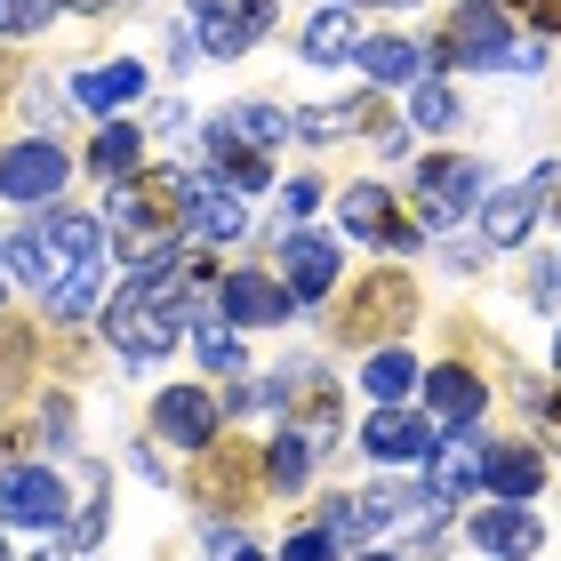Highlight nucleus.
<instances>
[{
  "label": "nucleus",
  "mask_w": 561,
  "mask_h": 561,
  "mask_svg": "<svg viewBox=\"0 0 561 561\" xmlns=\"http://www.w3.org/2000/svg\"><path fill=\"white\" fill-rule=\"evenodd\" d=\"M185 217H193V176L185 169H137V176L113 185V225H121L129 265L152 257V249H169Z\"/></svg>",
  "instance_id": "obj_1"
},
{
  "label": "nucleus",
  "mask_w": 561,
  "mask_h": 561,
  "mask_svg": "<svg viewBox=\"0 0 561 561\" xmlns=\"http://www.w3.org/2000/svg\"><path fill=\"white\" fill-rule=\"evenodd\" d=\"M33 233L48 241V265H57V280H48V313L81 321L89 305H96V265H105V233H96V217L48 209Z\"/></svg>",
  "instance_id": "obj_2"
},
{
  "label": "nucleus",
  "mask_w": 561,
  "mask_h": 561,
  "mask_svg": "<svg viewBox=\"0 0 561 561\" xmlns=\"http://www.w3.org/2000/svg\"><path fill=\"white\" fill-rule=\"evenodd\" d=\"M433 57H442V65H466V72H497V65L538 72L546 48H522L514 33H505V9H497V0H457V16H449V33L433 41Z\"/></svg>",
  "instance_id": "obj_3"
},
{
  "label": "nucleus",
  "mask_w": 561,
  "mask_h": 561,
  "mask_svg": "<svg viewBox=\"0 0 561 561\" xmlns=\"http://www.w3.org/2000/svg\"><path fill=\"white\" fill-rule=\"evenodd\" d=\"M417 313V289L401 273H369V280H353V297L337 305V337L345 345H386L393 329H410Z\"/></svg>",
  "instance_id": "obj_4"
},
{
  "label": "nucleus",
  "mask_w": 561,
  "mask_h": 561,
  "mask_svg": "<svg viewBox=\"0 0 561 561\" xmlns=\"http://www.w3.org/2000/svg\"><path fill=\"white\" fill-rule=\"evenodd\" d=\"M481 201V161H449V152H433V161L417 169V209L425 225H457Z\"/></svg>",
  "instance_id": "obj_5"
},
{
  "label": "nucleus",
  "mask_w": 561,
  "mask_h": 561,
  "mask_svg": "<svg viewBox=\"0 0 561 561\" xmlns=\"http://www.w3.org/2000/svg\"><path fill=\"white\" fill-rule=\"evenodd\" d=\"M280 280H289L297 305H321V297L345 280L337 241H329V233H289V249H280Z\"/></svg>",
  "instance_id": "obj_6"
},
{
  "label": "nucleus",
  "mask_w": 561,
  "mask_h": 561,
  "mask_svg": "<svg viewBox=\"0 0 561 561\" xmlns=\"http://www.w3.org/2000/svg\"><path fill=\"white\" fill-rule=\"evenodd\" d=\"M0 514H9L16 529L65 522V481L48 473V466H9V473H0Z\"/></svg>",
  "instance_id": "obj_7"
},
{
  "label": "nucleus",
  "mask_w": 561,
  "mask_h": 561,
  "mask_svg": "<svg viewBox=\"0 0 561 561\" xmlns=\"http://www.w3.org/2000/svg\"><path fill=\"white\" fill-rule=\"evenodd\" d=\"M193 16H201V48L209 57H241L273 24V0H193Z\"/></svg>",
  "instance_id": "obj_8"
},
{
  "label": "nucleus",
  "mask_w": 561,
  "mask_h": 561,
  "mask_svg": "<svg viewBox=\"0 0 561 561\" xmlns=\"http://www.w3.org/2000/svg\"><path fill=\"white\" fill-rule=\"evenodd\" d=\"M65 185V152L57 145H9V152H0V193H9V201H48V193H57Z\"/></svg>",
  "instance_id": "obj_9"
},
{
  "label": "nucleus",
  "mask_w": 561,
  "mask_h": 561,
  "mask_svg": "<svg viewBox=\"0 0 561 561\" xmlns=\"http://www.w3.org/2000/svg\"><path fill=\"white\" fill-rule=\"evenodd\" d=\"M289 280L280 273H225V313H233L241 329H273V321H289Z\"/></svg>",
  "instance_id": "obj_10"
},
{
  "label": "nucleus",
  "mask_w": 561,
  "mask_h": 561,
  "mask_svg": "<svg viewBox=\"0 0 561 561\" xmlns=\"http://www.w3.org/2000/svg\"><path fill=\"white\" fill-rule=\"evenodd\" d=\"M425 410L442 417V425H481V410H490V393H481V377L473 369H457V362H442V369H425Z\"/></svg>",
  "instance_id": "obj_11"
},
{
  "label": "nucleus",
  "mask_w": 561,
  "mask_h": 561,
  "mask_svg": "<svg viewBox=\"0 0 561 561\" xmlns=\"http://www.w3.org/2000/svg\"><path fill=\"white\" fill-rule=\"evenodd\" d=\"M152 425H161L169 442H185V449H209L217 442V401L201 386H169L161 401H152Z\"/></svg>",
  "instance_id": "obj_12"
},
{
  "label": "nucleus",
  "mask_w": 561,
  "mask_h": 561,
  "mask_svg": "<svg viewBox=\"0 0 561 561\" xmlns=\"http://www.w3.org/2000/svg\"><path fill=\"white\" fill-rule=\"evenodd\" d=\"M473 546L481 553H497V561H529L546 546V529L529 505H490V514H473Z\"/></svg>",
  "instance_id": "obj_13"
},
{
  "label": "nucleus",
  "mask_w": 561,
  "mask_h": 561,
  "mask_svg": "<svg viewBox=\"0 0 561 561\" xmlns=\"http://www.w3.org/2000/svg\"><path fill=\"white\" fill-rule=\"evenodd\" d=\"M362 442H369V457H386V466H410V457H433V425L417 410H401V401H386Z\"/></svg>",
  "instance_id": "obj_14"
},
{
  "label": "nucleus",
  "mask_w": 561,
  "mask_h": 561,
  "mask_svg": "<svg viewBox=\"0 0 561 561\" xmlns=\"http://www.w3.org/2000/svg\"><path fill=\"white\" fill-rule=\"evenodd\" d=\"M201 161H209V176H217V185H233V193H257V185H265V152L241 145L225 121H209V129H201Z\"/></svg>",
  "instance_id": "obj_15"
},
{
  "label": "nucleus",
  "mask_w": 561,
  "mask_h": 561,
  "mask_svg": "<svg viewBox=\"0 0 561 561\" xmlns=\"http://www.w3.org/2000/svg\"><path fill=\"white\" fill-rule=\"evenodd\" d=\"M345 225H353L362 241L417 249V225H401V209H393V193H386V185H353V193H345Z\"/></svg>",
  "instance_id": "obj_16"
},
{
  "label": "nucleus",
  "mask_w": 561,
  "mask_h": 561,
  "mask_svg": "<svg viewBox=\"0 0 561 561\" xmlns=\"http://www.w3.org/2000/svg\"><path fill=\"white\" fill-rule=\"evenodd\" d=\"M442 505H449L442 490H369L362 497V522L369 529H417V538H425V529L442 522Z\"/></svg>",
  "instance_id": "obj_17"
},
{
  "label": "nucleus",
  "mask_w": 561,
  "mask_h": 561,
  "mask_svg": "<svg viewBox=\"0 0 561 561\" xmlns=\"http://www.w3.org/2000/svg\"><path fill=\"white\" fill-rule=\"evenodd\" d=\"M481 481H490L505 505H522V497H538V490H546V457H538V449H522V442L481 449Z\"/></svg>",
  "instance_id": "obj_18"
},
{
  "label": "nucleus",
  "mask_w": 561,
  "mask_h": 561,
  "mask_svg": "<svg viewBox=\"0 0 561 561\" xmlns=\"http://www.w3.org/2000/svg\"><path fill=\"white\" fill-rule=\"evenodd\" d=\"M257 449H241V442H217V449H201V490H209L217 505H249L257 497Z\"/></svg>",
  "instance_id": "obj_19"
},
{
  "label": "nucleus",
  "mask_w": 561,
  "mask_h": 561,
  "mask_svg": "<svg viewBox=\"0 0 561 561\" xmlns=\"http://www.w3.org/2000/svg\"><path fill=\"white\" fill-rule=\"evenodd\" d=\"M193 225H201V241H241V233H249V209H241L233 185L201 176V185H193Z\"/></svg>",
  "instance_id": "obj_20"
},
{
  "label": "nucleus",
  "mask_w": 561,
  "mask_h": 561,
  "mask_svg": "<svg viewBox=\"0 0 561 561\" xmlns=\"http://www.w3.org/2000/svg\"><path fill=\"white\" fill-rule=\"evenodd\" d=\"M538 209H546V176H529V185H514V193H490L481 225H490V241H522L529 225H538Z\"/></svg>",
  "instance_id": "obj_21"
},
{
  "label": "nucleus",
  "mask_w": 561,
  "mask_h": 561,
  "mask_svg": "<svg viewBox=\"0 0 561 561\" xmlns=\"http://www.w3.org/2000/svg\"><path fill=\"white\" fill-rule=\"evenodd\" d=\"M297 48L313 65H345V57H362V33H353V9H321L313 24L297 33Z\"/></svg>",
  "instance_id": "obj_22"
},
{
  "label": "nucleus",
  "mask_w": 561,
  "mask_h": 561,
  "mask_svg": "<svg viewBox=\"0 0 561 561\" xmlns=\"http://www.w3.org/2000/svg\"><path fill=\"white\" fill-rule=\"evenodd\" d=\"M137 89H145V65H137V57H129V65H96V72H81V81H72V96H81L89 113H121Z\"/></svg>",
  "instance_id": "obj_23"
},
{
  "label": "nucleus",
  "mask_w": 561,
  "mask_h": 561,
  "mask_svg": "<svg viewBox=\"0 0 561 561\" xmlns=\"http://www.w3.org/2000/svg\"><path fill=\"white\" fill-rule=\"evenodd\" d=\"M362 72H369V81H386V89L417 81V41H401V33H377V41H362Z\"/></svg>",
  "instance_id": "obj_24"
},
{
  "label": "nucleus",
  "mask_w": 561,
  "mask_h": 561,
  "mask_svg": "<svg viewBox=\"0 0 561 561\" xmlns=\"http://www.w3.org/2000/svg\"><path fill=\"white\" fill-rule=\"evenodd\" d=\"M137 152H145V137L129 129V121H105V129H96V145H89V169H96V176H113V185H121V176L137 169Z\"/></svg>",
  "instance_id": "obj_25"
},
{
  "label": "nucleus",
  "mask_w": 561,
  "mask_h": 561,
  "mask_svg": "<svg viewBox=\"0 0 561 561\" xmlns=\"http://www.w3.org/2000/svg\"><path fill=\"white\" fill-rule=\"evenodd\" d=\"M313 433H280V442H273V457H265V473H273V490L280 497H297L305 490V473H313Z\"/></svg>",
  "instance_id": "obj_26"
},
{
  "label": "nucleus",
  "mask_w": 561,
  "mask_h": 561,
  "mask_svg": "<svg viewBox=\"0 0 561 561\" xmlns=\"http://www.w3.org/2000/svg\"><path fill=\"white\" fill-rule=\"evenodd\" d=\"M217 121H225V129H233L241 145H257V152H273L280 137L297 129V121H289V113H273V105H225Z\"/></svg>",
  "instance_id": "obj_27"
},
{
  "label": "nucleus",
  "mask_w": 561,
  "mask_h": 561,
  "mask_svg": "<svg viewBox=\"0 0 561 561\" xmlns=\"http://www.w3.org/2000/svg\"><path fill=\"white\" fill-rule=\"evenodd\" d=\"M362 377H369V393H377V401H401L410 386H425V369H417V362H410V353H401V345L369 353V369H362Z\"/></svg>",
  "instance_id": "obj_28"
},
{
  "label": "nucleus",
  "mask_w": 561,
  "mask_h": 561,
  "mask_svg": "<svg viewBox=\"0 0 561 561\" xmlns=\"http://www.w3.org/2000/svg\"><path fill=\"white\" fill-rule=\"evenodd\" d=\"M433 490H442V497H466V490H481V449H466V442L433 449Z\"/></svg>",
  "instance_id": "obj_29"
},
{
  "label": "nucleus",
  "mask_w": 561,
  "mask_h": 561,
  "mask_svg": "<svg viewBox=\"0 0 561 561\" xmlns=\"http://www.w3.org/2000/svg\"><path fill=\"white\" fill-rule=\"evenodd\" d=\"M0 265H9L16 280H57V265H48V241H41V233H16V241H0Z\"/></svg>",
  "instance_id": "obj_30"
},
{
  "label": "nucleus",
  "mask_w": 561,
  "mask_h": 561,
  "mask_svg": "<svg viewBox=\"0 0 561 561\" xmlns=\"http://www.w3.org/2000/svg\"><path fill=\"white\" fill-rule=\"evenodd\" d=\"M65 0H0V41H24V33H41V24H57Z\"/></svg>",
  "instance_id": "obj_31"
},
{
  "label": "nucleus",
  "mask_w": 561,
  "mask_h": 561,
  "mask_svg": "<svg viewBox=\"0 0 561 561\" xmlns=\"http://www.w3.org/2000/svg\"><path fill=\"white\" fill-rule=\"evenodd\" d=\"M193 353H201L209 369H225V377L241 369V345H233V329H225V321H201V329H193Z\"/></svg>",
  "instance_id": "obj_32"
},
{
  "label": "nucleus",
  "mask_w": 561,
  "mask_h": 561,
  "mask_svg": "<svg viewBox=\"0 0 561 561\" xmlns=\"http://www.w3.org/2000/svg\"><path fill=\"white\" fill-rule=\"evenodd\" d=\"M410 113H417V129H449V121H457V105H449L442 81H417V105Z\"/></svg>",
  "instance_id": "obj_33"
},
{
  "label": "nucleus",
  "mask_w": 561,
  "mask_h": 561,
  "mask_svg": "<svg viewBox=\"0 0 561 561\" xmlns=\"http://www.w3.org/2000/svg\"><path fill=\"white\" fill-rule=\"evenodd\" d=\"M505 16H522V24H538V33H561V0H497Z\"/></svg>",
  "instance_id": "obj_34"
},
{
  "label": "nucleus",
  "mask_w": 561,
  "mask_h": 561,
  "mask_svg": "<svg viewBox=\"0 0 561 561\" xmlns=\"http://www.w3.org/2000/svg\"><path fill=\"white\" fill-rule=\"evenodd\" d=\"M280 561H337V538H329V529H297Z\"/></svg>",
  "instance_id": "obj_35"
},
{
  "label": "nucleus",
  "mask_w": 561,
  "mask_h": 561,
  "mask_svg": "<svg viewBox=\"0 0 561 561\" xmlns=\"http://www.w3.org/2000/svg\"><path fill=\"white\" fill-rule=\"evenodd\" d=\"M362 121V105H337V113H297V129L305 137H337V129H353Z\"/></svg>",
  "instance_id": "obj_36"
},
{
  "label": "nucleus",
  "mask_w": 561,
  "mask_h": 561,
  "mask_svg": "<svg viewBox=\"0 0 561 561\" xmlns=\"http://www.w3.org/2000/svg\"><path fill=\"white\" fill-rule=\"evenodd\" d=\"M529 297H538V305H561V257H546V265H538V280H529Z\"/></svg>",
  "instance_id": "obj_37"
},
{
  "label": "nucleus",
  "mask_w": 561,
  "mask_h": 561,
  "mask_svg": "<svg viewBox=\"0 0 561 561\" xmlns=\"http://www.w3.org/2000/svg\"><path fill=\"white\" fill-rule=\"evenodd\" d=\"M0 96H9V65H0Z\"/></svg>",
  "instance_id": "obj_38"
},
{
  "label": "nucleus",
  "mask_w": 561,
  "mask_h": 561,
  "mask_svg": "<svg viewBox=\"0 0 561 561\" xmlns=\"http://www.w3.org/2000/svg\"><path fill=\"white\" fill-rule=\"evenodd\" d=\"M362 561H393V553H362Z\"/></svg>",
  "instance_id": "obj_39"
},
{
  "label": "nucleus",
  "mask_w": 561,
  "mask_h": 561,
  "mask_svg": "<svg viewBox=\"0 0 561 561\" xmlns=\"http://www.w3.org/2000/svg\"><path fill=\"white\" fill-rule=\"evenodd\" d=\"M553 369H561V337H553Z\"/></svg>",
  "instance_id": "obj_40"
},
{
  "label": "nucleus",
  "mask_w": 561,
  "mask_h": 561,
  "mask_svg": "<svg viewBox=\"0 0 561 561\" xmlns=\"http://www.w3.org/2000/svg\"><path fill=\"white\" fill-rule=\"evenodd\" d=\"M241 561H265V553H241Z\"/></svg>",
  "instance_id": "obj_41"
},
{
  "label": "nucleus",
  "mask_w": 561,
  "mask_h": 561,
  "mask_svg": "<svg viewBox=\"0 0 561 561\" xmlns=\"http://www.w3.org/2000/svg\"><path fill=\"white\" fill-rule=\"evenodd\" d=\"M0 561H9V546H0Z\"/></svg>",
  "instance_id": "obj_42"
},
{
  "label": "nucleus",
  "mask_w": 561,
  "mask_h": 561,
  "mask_svg": "<svg viewBox=\"0 0 561 561\" xmlns=\"http://www.w3.org/2000/svg\"><path fill=\"white\" fill-rule=\"evenodd\" d=\"M386 9H393V0H386Z\"/></svg>",
  "instance_id": "obj_43"
}]
</instances>
